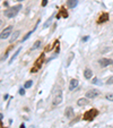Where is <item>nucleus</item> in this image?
Listing matches in <instances>:
<instances>
[{"label":"nucleus","mask_w":113,"mask_h":128,"mask_svg":"<svg viewBox=\"0 0 113 128\" xmlns=\"http://www.w3.org/2000/svg\"><path fill=\"white\" fill-rule=\"evenodd\" d=\"M77 104L79 105V107H84V105H87V104H88V100H87V99L81 98V99H79V100L77 101Z\"/></svg>","instance_id":"ddd939ff"},{"label":"nucleus","mask_w":113,"mask_h":128,"mask_svg":"<svg viewBox=\"0 0 113 128\" xmlns=\"http://www.w3.org/2000/svg\"><path fill=\"white\" fill-rule=\"evenodd\" d=\"M62 102V91L61 90H58L57 92L54 93V98H53V104L58 105Z\"/></svg>","instance_id":"20e7f679"},{"label":"nucleus","mask_w":113,"mask_h":128,"mask_svg":"<svg viewBox=\"0 0 113 128\" xmlns=\"http://www.w3.org/2000/svg\"><path fill=\"white\" fill-rule=\"evenodd\" d=\"M35 27H36V26H35ZM35 27H34V30H35ZM34 30H33V31H34ZM33 31H31V32H29V33H27V34H26V35H25V37H24V39L22 40L23 42H24V41H26V40L28 39V37H29V35H31V34H32V33H33Z\"/></svg>","instance_id":"6ab92c4d"},{"label":"nucleus","mask_w":113,"mask_h":128,"mask_svg":"<svg viewBox=\"0 0 113 128\" xmlns=\"http://www.w3.org/2000/svg\"><path fill=\"white\" fill-rule=\"evenodd\" d=\"M97 115H98V110L97 109H90V110H88V111H86L84 113V119L87 120V121H92Z\"/></svg>","instance_id":"f03ea898"},{"label":"nucleus","mask_w":113,"mask_h":128,"mask_svg":"<svg viewBox=\"0 0 113 128\" xmlns=\"http://www.w3.org/2000/svg\"><path fill=\"white\" fill-rule=\"evenodd\" d=\"M0 128H3V126H2V124L0 122Z\"/></svg>","instance_id":"c756f323"},{"label":"nucleus","mask_w":113,"mask_h":128,"mask_svg":"<svg viewBox=\"0 0 113 128\" xmlns=\"http://www.w3.org/2000/svg\"><path fill=\"white\" fill-rule=\"evenodd\" d=\"M22 9V5H18V6H14L11 8H8L7 10H5L3 15L7 17V18H14L17 14L19 13V10Z\"/></svg>","instance_id":"f257e3e1"},{"label":"nucleus","mask_w":113,"mask_h":128,"mask_svg":"<svg viewBox=\"0 0 113 128\" xmlns=\"http://www.w3.org/2000/svg\"><path fill=\"white\" fill-rule=\"evenodd\" d=\"M32 84H33V82L32 81H27V82L25 83V89H29V87H31V86H32Z\"/></svg>","instance_id":"a211bd4d"},{"label":"nucleus","mask_w":113,"mask_h":128,"mask_svg":"<svg viewBox=\"0 0 113 128\" xmlns=\"http://www.w3.org/2000/svg\"><path fill=\"white\" fill-rule=\"evenodd\" d=\"M53 18H54V14H53V15H52V16L50 17V18H49V19L46 20V22H45V24H44V27H48L49 25H50V23H51V22H52V19H53Z\"/></svg>","instance_id":"dca6fc26"},{"label":"nucleus","mask_w":113,"mask_h":128,"mask_svg":"<svg viewBox=\"0 0 113 128\" xmlns=\"http://www.w3.org/2000/svg\"><path fill=\"white\" fill-rule=\"evenodd\" d=\"M60 15H61V16H63V17H68V13L65 10V8H62V9H61V13H60Z\"/></svg>","instance_id":"aec40b11"},{"label":"nucleus","mask_w":113,"mask_h":128,"mask_svg":"<svg viewBox=\"0 0 113 128\" xmlns=\"http://www.w3.org/2000/svg\"><path fill=\"white\" fill-rule=\"evenodd\" d=\"M20 128H25V125H24V124H22V125H20Z\"/></svg>","instance_id":"cd10ccee"},{"label":"nucleus","mask_w":113,"mask_h":128,"mask_svg":"<svg viewBox=\"0 0 113 128\" xmlns=\"http://www.w3.org/2000/svg\"><path fill=\"white\" fill-rule=\"evenodd\" d=\"M67 5L69 8H75L78 5V0H67Z\"/></svg>","instance_id":"f8f14e48"},{"label":"nucleus","mask_w":113,"mask_h":128,"mask_svg":"<svg viewBox=\"0 0 113 128\" xmlns=\"http://www.w3.org/2000/svg\"><path fill=\"white\" fill-rule=\"evenodd\" d=\"M10 36H11V37L9 39V42H10V43L15 42V41H16V40L18 39V36H19V31H15V32H14Z\"/></svg>","instance_id":"9d476101"},{"label":"nucleus","mask_w":113,"mask_h":128,"mask_svg":"<svg viewBox=\"0 0 113 128\" xmlns=\"http://www.w3.org/2000/svg\"><path fill=\"white\" fill-rule=\"evenodd\" d=\"M19 1H22V0H19Z\"/></svg>","instance_id":"2f4dec72"},{"label":"nucleus","mask_w":113,"mask_h":128,"mask_svg":"<svg viewBox=\"0 0 113 128\" xmlns=\"http://www.w3.org/2000/svg\"><path fill=\"white\" fill-rule=\"evenodd\" d=\"M92 83H93V84H100V82H98V79L97 78H93V82Z\"/></svg>","instance_id":"b1692460"},{"label":"nucleus","mask_w":113,"mask_h":128,"mask_svg":"<svg viewBox=\"0 0 113 128\" xmlns=\"http://www.w3.org/2000/svg\"><path fill=\"white\" fill-rule=\"evenodd\" d=\"M2 117H3V116H2V113H0V120L2 119Z\"/></svg>","instance_id":"c85d7f7f"},{"label":"nucleus","mask_w":113,"mask_h":128,"mask_svg":"<svg viewBox=\"0 0 113 128\" xmlns=\"http://www.w3.org/2000/svg\"><path fill=\"white\" fill-rule=\"evenodd\" d=\"M88 40V36H85L84 39H83V41H84V42H86V41H87Z\"/></svg>","instance_id":"bb28decb"},{"label":"nucleus","mask_w":113,"mask_h":128,"mask_svg":"<svg viewBox=\"0 0 113 128\" xmlns=\"http://www.w3.org/2000/svg\"><path fill=\"white\" fill-rule=\"evenodd\" d=\"M109 20V14L107 13H103L102 15L100 16V18H98V23L100 24H102V23H105V22H107Z\"/></svg>","instance_id":"0eeeda50"},{"label":"nucleus","mask_w":113,"mask_h":128,"mask_svg":"<svg viewBox=\"0 0 113 128\" xmlns=\"http://www.w3.org/2000/svg\"><path fill=\"white\" fill-rule=\"evenodd\" d=\"M106 84H109V85H112V84H113V76L107 79V81H106Z\"/></svg>","instance_id":"5701e85b"},{"label":"nucleus","mask_w":113,"mask_h":128,"mask_svg":"<svg viewBox=\"0 0 113 128\" xmlns=\"http://www.w3.org/2000/svg\"><path fill=\"white\" fill-rule=\"evenodd\" d=\"M98 64H100L101 67H106L109 65H112L113 61L111 59H107V58H102V59L98 60Z\"/></svg>","instance_id":"423d86ee"},{"label":"nucleus","mask_w":113,"mask_h":128,"mask_svg":"<svg viewBox=\"0 0 113 128\" xmlns=\"http://www.w3.org/2000/svg\"><path fill=\"white\" fill-rule=\"evenodd\" d=\"M43 61H44V55L42 53V55H41V56L39 57V59H37V60L35 61V68H37V69H39L40 67L42 66Z\"/></svg>","instance_id":"1a4fd4ad"},{"label":"nucleus","mask_w":113,"mask_h":128,"mask_svg":"<svg viewBox=\"0 0 113 128\" xmlns=\"http://www.w3.org/2000/svg\"><path fill=\"white\" fill-rule=\"evenodd\" d=\"M40 44H41V41H36V42L34 43V44H33V48H32V49H33V50L37 49V48L40 46Z\"/></svg>","instance_id":"f3484780"},{"label":"nucleus","mask_w":113,"mask_h":128,"mask_svg":"<svg viewBox=\"0 0 113 128\" xmlns=\"http://www.w3.org/2000/svg\"><path fill=\"white\" fill-rule=\"evenodd\" d=\"M11 32H13V26H8L6 27L2 32L0 33V39L1 40H5V39H8L10 35H11Z\"/></svg>","instance_id":"7ed1b4c3"},{"label":"nucleus","mask_w":113,"mask_h":128,"mask_svg":"<svg viewBox=\"0 0 113 128\" xmlns=\"http://www.w3.org/2000/svg\"><path fill=\"white\" fill-rule=\"evenodd\" d=\"M46 5H48V0H43V1H42V6L44 7V6H46Z\"/></svg>","instance_id":"a878e982"},{"label":"nucleus","mask_w":113,"mask_h":128,"mask_svg":"<svg viewBox=\"0 0 113 128\" xmlns=\"http://www.w3.org/2000/svg\"><path fill=\"white\" fill-rule=\"evenodd\" d=\"M77 86H78V81L77 79H71L70 84H69V90H70V91H74Z\"/></svg>","instance_id":"9b49d317"},{"label":"nucleus","mask_w":113,"mask_h":128,"mask_svg":"<svg viewBox=\"0 0 113 128\" xmlns=\"http://www.w3.org/2000/svg\"><path fill=\"white\" fill-rule=\"evenodd\" d=\"M19 94H20V95H24V94H25V90H24V89H20V90H19Z\"/></svg>","instance_id":"393cba45"},{"label":"nucleus","mask_w":113,"mask_h":128,"mask_svg":"<svg viewBox=\"0 0 113 128\" xmlns=\"http://www.w3.org/2000/svg\"><path fill=\"white\" fill-rule=\"evenodd\" d=\"M65 116L67 117V118H69V119L72 118V116H74V110H72V108H71V107H67V108H66Z\"/></svg>","instance_id":"6e6552de"},{"label":"nucleus","mask_w":113,"mask_h":128,"mask_svg":"<svg viewBox=\"0 0 113 128\" xmlns=\"http://www.w3.org/2000/svg\"><path fill=\"white\" fill-rule=\"evenodd\" d=\"M84 76H85V78L90 79V78H92V76H93V72H92L90 69H85Z\"/></svg>","instance_id":"4468645a"},{"label":"nucleus","mask_w":113,"mask_h":128,"mask_svg":"<svg viewBox=\"0 0 113 128\" xmlns=\"http://www.w3.org/2000/svg\"><path fill=\"white\" fill-rule=\"evenodd\" d=\"M100 95V91L97 90H90L88 92H86V98L87 99H95Z\"/></svg>","instance_id":"39448f33"},{"label":"nucleus","mask_w":113,"mask_h":128,"mask_svg":"<svg viewBox=\"0 0 113 128\" xmlns=\"http://www.w3.org/2000/svg\"><path fill=\"white\" fill-rule=\"evenodd\" d=\"M20 50H22V48H18V50H17L16 52L14 53V55H13V57H11V58H10V60H9V64H13V61H14V60H15V59H16V58H17V56L19 55Z\"/></svg>","instance_id":"2eb2a0df"},{"label":"nucleus","mask_w":113,"mask_h":128,"mask_svg":"<svg viewBox=\"0 0 113 128\" xmlns=\"http://www.w3.org/2000/svg\"><path fill=\"white\" fill-rule=\"evenodd\" d=\"M106 100H109V101H113V93H109V94H106Z\"/></svg>","instance_id":"412c9836"},{"label":"nucleus","mask_w":113,"mask_h":128,"mask_svg":"<svg viewBox=\"0 0 113 128\" xmlns=\"http://www.w3.org/2000/svg\"><path fill=\"white\" fill-rule=\"evenodd\" d=\"M1 24H2V20H0V26H1Z\"/></svg>","instance_id":"7c9ffc66"},{"label":"nucleus","mask_w":113,"mask_h":128,"mask_svg":"<svg viewBox=\"0 0 113 128\" xmlns=\"http://www.w3.org/2000/svg\"><path fill=\"white\" fill-rule=\"evenodd\" d=\"M74 57H75V55H74V53H71L70 57H69V59H68V61H67V66L70 65V61H71L72 59H74Z\"/></svg>","instance_id":"4be33fe9"}]
</instances>
